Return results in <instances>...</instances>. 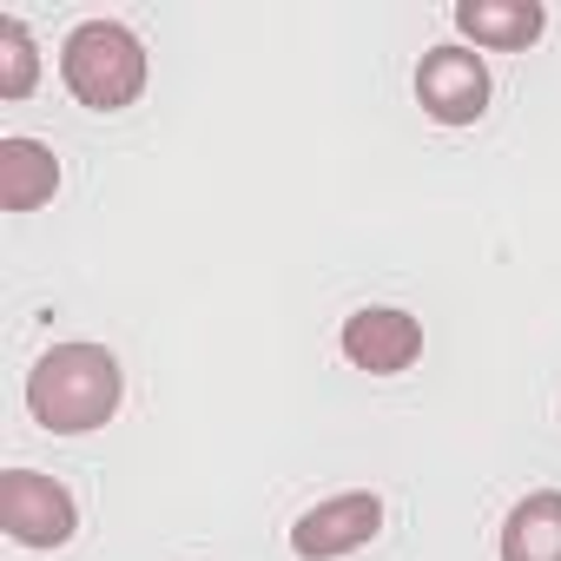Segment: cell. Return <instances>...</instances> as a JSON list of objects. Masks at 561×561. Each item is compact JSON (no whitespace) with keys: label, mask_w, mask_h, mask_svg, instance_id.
<instances>
[{"label":"cell","mask_w":561,"mask_h":561,"mask_svg":"<svg viewBox=\"0 0 561 561\" xmlns=\"http://www.w3.org/2000/svg\"><path fill=\"white\" fill-rule=\"evenodd\" d=\"M548 27L541 0H456V34L489 54H528Z\"/></svg>","instance_id":"52a82bcc"},{"label":"cell","mask_w":561,"mask_h":561,"mask_svg":"<svg viewBox=\"0 0 561 561\" xmlns=\"http://www.w3.org/2000/svg\"><path fill=\"white\" fill-rule=\"evenodd\" d=\"M41 80V47L34 34L14 21V14H0V100H27Z\"/></svg>","instance_id":"30bf717a"},{"label":"cell","mask_w":561,"mask_h":561,"mask_svg":"<svg viewBox=\"0 0 561 561\" xmlns=\"http://www.w3.org/2000/svg\"><path fill=\"white\" fill-rule=\"evenodd\" d=\"M119 397H126V370H119V357L106 344H54L27 370V410L54 436L106 430L113 410H119Z\"/></svg>","instance_id":"6da1fadb"},{"label":"cell","mask_w":561,"mask_h":561,"mask_svg":"<svg viewBox=\"0 0 561 561\" xmlns=\"http://www.w3.org/2000/svg\"><path fill=\"white\" fill-rule=\"evenodd\" d=\"M60 80L87 113H126L146 93V47L119 21H80L60 47Z\"/></svg>","instance_id":"7a4b0ae2"},{"label":"cell","mask_w":561,"mask_h":561,"mask_svg":"<svg viewBox=\"0 0 561 561\" xmlns=\"http://www.w3.org/2000/svg\"><path fill=\"white\" fill-rule=\"evenodd\" d=\"M337 344H344V357H351L357 370L397 377V370H410V364L423 357V324H416L410 311H397V305H364V311L344 318Z\"/></svg>","instance_id":"8992f818"},{"label":"cell","mask_w":561,"mask_h":561,"mask_svg":"<svg viewBox=\"0 0 561 561\" xmlns=\"http://www.w3.org/2000/svg\"><path fill=\"white\" fill-rule=\"evenodd\" d=\"M54 192H60V159L41 139H0V205L41 211Z\"/></svg>","instance_id":"ba28073f"},{"label":"cell","mask_w":561,"mask_h":561,"mask_svg":"<svg viewBox=\"0 0 561 561\" xmlns=\"http://www.w3.org/2000/svg\"><path fill=\"white\" fill-rule=\"evenodd\" d=\"M416 100L436 126H476L489 113V67L469 47H430L416 67Z\"/></svg>","instance_id":"5b68a950"},{"label":"cell","mask_w":561,"mask_h":561,"mask_svg":"<svg viewBox=\"0 0 561 561\" xmlns=\"http://www.w3.org/2000/svg\"><path fill=\"white\" fill-rule=\"evenodd\" d=\"M0 528L21 548H67L80 528V508H73L67 482H54L41 469H8L0 476Z\"/></svg>","instance_id":"3957f363"},{"label":"cell","mask_w":561,"mask_h":561,"mask_svg":"<svg viewBox=\"0 0 561 561\" xmlns=\"http://www.w3.org/2000/svg\"><path fill=\"white\" fill-rule=\"evenodd\" d=\"M502 561H561V489H535L508 508Z\"/></svg>","instance_id":"9c48e42d"},{"label":"cell","mask_w":561,"mask_h":561,"mask_svg":"<svg viewBox=\"0 0 561 561\" xmlns=\"http://www.w3.org/2000/svg\"><path fill=\"white\" fill-rule=\"evenodd\" d=\"M377 528H383V502L370 489H344V495H331L291 522V554L298 561H337V554L370 548Z\"/></svg>","instance_id":"277c9868"}]
</instances>
